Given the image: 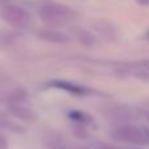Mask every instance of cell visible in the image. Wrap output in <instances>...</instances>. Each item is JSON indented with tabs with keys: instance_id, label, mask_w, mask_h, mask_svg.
<instances>
[{
	"instance_id": "cell-6",
	"label": "cell",
	"mask_w": 149,
	"mask_h": 149,
	"mask_svg": "<svg viewBox=\"0 0 149 149\" xmlns=\"http://www.w3.org/2000/svg\"><path fill=\"white\" fill-rule=\"evenodd\" d=\"M10 113L13 114L15 116L22 119V120L26 122H33L36 119V114L30 110V109H26L24 106H21L20 103H16V105L10 106Z\"/></svg>"
},
{
	"instance_id": "cell-13",
	"label": "cell",
	"mask_w": 149,
	"mask_h": 149,
	"mask_svg": "<svg viewBox=\"0 0 149 149\" xmlns=\"http://www.w3.org/2000/svg\"><path fill=\"white\" fill-rule=\"evenodd\" d=\"M140 5H148L149 4V0H136Z\"/></svg>"
},
{
	"instance_id": "cell-10",
	"label": "cell",
	"mask_w": 149,
	"mask_h": 149,
	"mask_svg": "<svg viewBox=\"0 0 149 149\" xmlns=\"http://www.w3.org/2000/svg\"><path fill=\"white\" fill-rule=\"evenodd\" d=\"M93 149H122V148L115 144H111V143H95Z\"/></svg>"
},
{
	"instance_id": "cell-9",
	"label": "cell",
	"mask_w": 149,
	"mask_h": 149,
	"mask_svg": "<svg viewBox=\"0 0 149 149\" xmlns=\"http://www.w3.org/2000/svg\"><path fill=\"white\" fill-rule=\"evenodd\" d=\"M70 116L74 122H77V123H80V124L92 123V118H90L88 114L82 113V111H72V113H70Z\"/></svg>"
},
{
	"instance_id": "cell-12",
	"label": "cell",
	"mask_w": 149,
	"mask_h": 149,
	"mask_svg": "<svg viewBox=\"0 0 149 149\" xmlns=\"http://www.w3.org/2000/svg\"><path fill=\"white\" fill-rule=\"evenodd\" d=\"M55 149H86V148H82V147H64L63 144H60L59 147H56Z\"/></svg>"
},
{
	"instance_id": "cell-4",
	"label": "cell",
	"mask_w": 149,
	"mask_h": 149,
	"mask_svg": "<svg viewBox=\"0 0 149 149\" xmlns=\"http://www.w3.org/2000/svg\"><path fill=\"white\" fill-rule=\"evenodd\" d=\"M52 85L58 89H62L65 90L68 93H72V94L76 95H86L89 94V89L85 86H81V85H77L73 84V82H68V81H52Z\"/></svg>"
},
{
	"instance_id": "cell-1",
	"label": "cell",
	"mask_w": 149,
	"mask_h": 149,
	"mask_svg": "<svg viewBox=\"0 0 149 149\" xmlns=\"http://www.w3.org/2000/svg\"><path fill=\"white\" fill-rule=\"evenodd\" d=\"M38 16L45 24L50 26H62L72 22L77 17V13L73 8L67 4L55 1L42 3L37 9Z\"/></svg>"
},
{
	"instance_id": "cell-15",
	"label": "cell",
	"mask_w": 149,
	"mask_h": 149,
	"mask_svg": "<svg viewBox=\"0 0 149 149\" xmlns=\"http://www.w3.org/2000/svg\"><path fill=\"white\" fill-rule=\"evenodd\" d=\"M145 115H147V118H148V119H149V110H148V111H147V113H145Z\"/></svg>"
},
{
	"instance_id": "cell-7",
	"label": "cell",
	"mask_w": 149,
	"mask_h": 149,
	"mask_svg": "<svg viewBox=\"0 0 149 149\" xmlns=\"http://www.w3.org/2000/svg\"><path fill=\"white\" fill-rule=\"evenodd\" d=\"M73 34L76 37V39L79 42H81L82 45L85 46H93L95 43V38L90 31H88L86 29H82V28H73Z\"/></svg>"
},
{
	"instance_id": "cell-14",
	"label": "cell",
	"mask_w": 149,
	"mask_h": 149,
	"mask_svg": "<svg viewBox=\"0 0 149 149\" xmlns=\"http://www.w3.org/2000/svg\"><path fill=\"white\" fill-rule=\"evenodd\" d=\"M144 65H145V68H148V70H149V60H145V62H144Z\"/></svg>"
},
{
	"instance_id": "cell-8",
	"label": "cell",
	"mask_w": 149,
	"mask_h": 149,
	"mask_svg": "<svg viewBox=\"0 0 149 149\" xmlns=\"http://www.w3.org/2000/svg\"><path fill=\"white\" fill-rule=\"evenodd\" d=\"M95 28H97V30L100 31L102 36H105L106 38H114V36H115V30H114L113 25H111L110 22L101 21V22H98L97 25H95Z\"/></svg>"
},
{
	"instance_id": "cell-11",
	"label": "cell",
	"mask_w": 149,
	"mask_h": 149,
	"mask_svg": "<svg viewBox=\"0 0 149 149\" xmlns=\"http://www.w3.org/2000/svg\"><path fill=\"white\" fill-rule=\"evenodd\" d=\"M9 144H8V140L0 134V149H8Z\"/></svg>"
},
{
	"instance_id": "cell-3",
	"label": "cell",
	"mask_w": 149,
	"mask_h": 149,
	"mask_svg": "<svg viewBox=\"0 0 149 149\" xmlns=\"http://www.w3.org/2000/svg\"><path fill=\"white\" fill-rule=\"evenodd\" d=\"M0 18L8 25L13 28H26L31 21V16L29 15L28 10L24 8L17 7V5H4L0 8Z\"/></svg>"
},
{
	"instance_id": "cell-5",
	"label": "cell",
	"mask_w": 149,
	"mask_h": 149,
	"mask_svg": "<svg viewBox=\"0 0 149 149\" xmlns=\"http://www.w3.org/2000/svg\"><path fill=\"white\" fill-rule=\"evenodd\" d=\"M38 37L47 42H54V43H64L68 42V37L62 31L54 30V29H46V30H41L38 33Z\"/></svg>"
},
{
	"instance_id": "cell-2",
	"label": "cell",
	"mask_w": 149,
	"mask_h": 149,
	"mask_svg": "<svg viewBox=\"0 0 149 149\" xmlns=\"http://www.w3.org/2000/svg\"><path fill=\"white\" fill-rule=\"evenodd\" d=\"M111 137L120 143L132 145L149 144V131L134 124H120L111 131Z\"/></svg>"
}]
</instances>
